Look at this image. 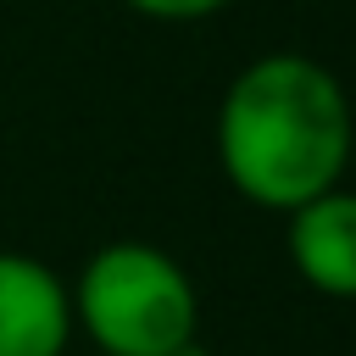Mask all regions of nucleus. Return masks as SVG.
Returning a JSON list of instances; mask_svg holds the SVG:
<instances>
[{
    "instance_id": "obj_4",
    "label": "nucleus",
    "mask_w": 356,
    "mask_h": 356,
    "mask_svg": "<svg viewBox=\"0 0 356 356\" xmlns=\"http://www.w3.org/2000/svg\"><path fill=\"white\" fill-rule=\"evenodd\" d=\"M284 256L306 289L356 300V189L334 184L284 211Z\"/></svg>"
},
{
    "instance_id": "obj_1",
    "label": "nucleus",
    "mask_w": 356,
    "mask_h": 356,
    "mask_svg": "<svg viewBox=\"0 0 356 356\" xmlns=\"http://www.w3.org/2000/svg\"><path fill=\"white\" fill-rule=\"evenodd\" d=\"M356 150V111L345 83L306 50H267L234 72L217 106V167L234 195L261 211L345 184Z\"/></svg>"
},
{
    "instance_id": "obj_3",
    "label": "nucleus",
    "mask_w": 356,
    "mask_h": 356,
    "mask_svg": "<svg viewBox=\"0 0 356 356\" xmlns=\"http://www.w3.org/2000/svg\"><path fill=\"white\" fill-rule=\"evenodd\" d=\"M72 334L67 278L28 250H0V356H67Z\"/></svg>"
},
{
    "instance_id": "obj_5",
    "label": "nucleus",
    "mask_w": 356,
    "mask_h": 356,
    "mask_svg": "<svg viewBox=\"0 0 356 356\" xmlns=\"http://www.w3.org/2000/svg\"><path fill=\"white\" fill-rule=\"evenodd\" d=\"M134 17H150V22H206L217 11H228L234 0H122Z\"/></svg>"
},
{
    "instance_id": "obj_2",
    "label": "nucleus",
    "mask_w": 356,
    "mask_h": 356,
    "mask_svg": "<svg viewBox=\"0 0 356 356\" xmlns=\"http://www.w3.org/2000/svg\"><path fill=\"white\" fill-rule=\"evenodd\" d=\"M72 328L95 356H172L200 334V295L189 267L150 239L100 245L78 278H67Z\"/></svg>"
},
{
    "instance_id": "obj_6",
    "label": "nucleus",
    "mask_w": 356,
    "mask_h": 356,
    "mask_svg": "<svg viewBox=\"0 0 356 356\" xmlns=\"http://www.w3.org/2000/svg\"><path fill=\"white\" fill-rule=\"evenodd\" d=\"M172 356H211V350H206V345H200V334H195V339H184Z\"/></svg>"
}]
</instances>
